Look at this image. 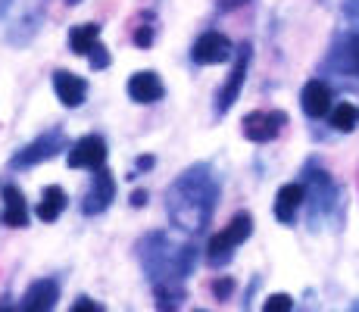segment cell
Returning a JSON list of instances; mask_svg holds the SVG:
<instances>
[{
    "label": "cell",
    "mask_w": 359,
    "mask_h": 312,
    "mask_svg": "<svg viewBox=\"0 0 359 312\" xmlns=\"http://www.w3.org/2000/svg\"><path fill=\"white\" fill-rule=\"evenodd\" d=\"M353 309H359V303H353Z\"/></svg>",
    "instance_id": "obj_32"
},
{
    "label": "cell",
    "mask_w": 359,
    "mask_h": 312,
    "mask_svg": "<svg viewBox=\"0 0 359 312\" xmlns=\"http://www.w3.org/2000/svg\"><path fill=\"white\" fill-rule=\"evenodd\" d=\"M344 16L359 19V0H344Z\"/></svg>",
    "instance_id": "obj_28"
},
{
    "label": "cell",
    "mask_w": 359,
    "mask_h": 312,
    "mask_svg": "<svg viewBox=\"0 0 359 312\" xmlns=\"http://www.w3.org/2000/svg\"><path fill=\"white\" fill-rule=\"evenodd\" d=\"M216 4L222 13H231V10H241L244 4H250V0H216Z\"/></svg>",
    "instance_id": "obj_27"
},
{
    "label": "cell",
    "mask_w": 359,
    "mask_h": 312,
    "mask_svg": "<svg viewBox=\"0 0 359 312\" xmlns=\"http://www.w3.org/2000/svg\"><path fill=\"white\" fill-rule=\"evenodd\" d=\"M126 91H128V97L135 103H156V100H163L165 85H163L160 75L147 69V72H135V75H131Z\"/></svg>",
    "instance_id": "obj_17"
},
{
    "label": "cell",
    "mask_w": 359,
    "mask_h": 312,
    "mask_svg": "<svg viewBox=\"0 0 359 312\" xmlns=\"http://www.w3.org/2000/svg\"><path fill=\"white\" fill-rule=\"evenodd\" d=\"M287 125V113L285 109H253L244 116L241 131H244L247 141L253 144H269L281 135V128Z\"/></svg>",
    "instance_id": "obj_8"
},
{
    "label": "cell",
    "mask_w": 359,
    "mask_h": 312,
    "mask_svg": "<svg viewBox=\"0 0 359 312\" xmlns=\"http://www.w3.org/2000/svg\"><path fill=\"white\" fill-rule=\"evenodd\" d=\"M0 225L6 228H25L29 225V206L16 184H4V210H0Z\"/></svg>",
    "instance_id": "obj_18"
},
{
    "label": "cell",
    "mask_w": 359,
    "mask_h": 312,
    "mask_svg": "<svg viewBox=\"0 0 359 312\" xmlns=\"http://www.w3.org/2000/svg\"><path fill=\"white\" fill-rule=\"evenodd\" d=\"M262 309H266V312H291L294 309V300L287 294H272L266 303H262Z\"/></svg>",
    "instance_id": "obj_22"
},
{
    "label": "cell",
    "mask_w": 359,
    "mask_h": 312,
    "mask_svg": "<svg viewBox=\"0 0 359 312\" xmlns=\"http://www.w3.org/2000/svg\"><path fill=\"white\" fill-rule=\"evenodd\" d=\"M66 147H69V141H66L63 131H60V128H50V131H44V135L34 137L32 144H25V147L10 159V169H13V172H16V169H32V165L47 163V159L60 156Z\"/></svg>",
    "instance_id": "obj_7"
},
{
    "label": "cell",
    "mask_w": 359,
    "mask_h": 312,
    "mask_svg": "<svg viewBox=\"0 0 359 312\" xmlns=\"http://www.w3.org/2000/svg\"><path fill=\"white\" fill-rule=\"evenodd\" d=\"M150 22H154V13H150V19H147V25H137V29H135V44L137 47H150V44H154V25H150Z\"/></svg>",
    "instance_id": "obj_24"
},
{
    "label": "cell",
    "mask_w": 359,
    "mask_h": 312,
    "mask_svg": "<svg viewBox=\"0 0 359 312\" xmlns=\"http://www.w3.org/2000/svg\"><path fill=\"white\" fill-rule=\"evenodd\" d=\"M300 206H306V187H303V182L281 184L278 197H275V219H278L281 225H294Z\"/></svg>",
    "instance_id": "obj_16"
},
{
    "label": "cell",
    "mask_w": 359,
    "mask_h": 312,
    "mask_svg": "<svg viewBox=\"0 0 359 312\" xmlns=\"http://www.w3.org/2000/svg\"><path fill=\"white\" fill-rule=\"evenodd\" d=\"M113 200H116V178L107 165H100V169H94L91 187H88L85 200H81V212L85 216H100V212H107L113 206Z\"/></svg>",
    "instance_id": "obj_10"
},
{
    "label": "cell",
    "mask_w": 359,
    "mask_h": 312,
    "mask_svg": "<svg viewBox=\"0 0 359 312\" xmlns=\"http://www.w3.org/2000/svg\"><path fill=\"white\" fill-rule=\"evenodd\" d=\"M53 91H57V100L63 103V107L75 109V107H81V103H85L88 81L81 79V75H75V72L57 69V72H53Z\"/></svg>",
    "instance_id": "obj_15"
},
{
    "label": "cell",
    "mask_w": 359,
    "mask_h": 312,
    "mask_svg": "<svg viewBox=\"0 0 359 312\" xmlns=\"http://www.w3.org/2000/svg\"><path fill=\"white\" fill-rule=\"evenodd\" d=\"M200 247L188 231H150L137 240V262L144 278L150 281L160 309H178L184 300V281L194 275Z\"/></svg>",
    "instance_id": "obj_1"
},
{
    "label": "cell",
    "mask_w": 359,
    "mask_h": 312,
    "mask_svg": "<svg viewBox=\"0 0 359 312\" xmlns=\"http://www.w3.org/2000/svg\"><path fill=\"white\" fill-rule=\"evenodd\" d=\"M72 309H75V312H88V309H94V312H103V306H100V303H94L91 297H79V300L72 303Z\"/></svg>",
    "instance_id": "obj_26"
},
{
    "label": "cell",
    "mask_w": 359,
    "mask_h": 312,
    "mask_svg": "<svg viewBox=\"0 0 359 312\" xmlns=\"http://www.w3.org/2000/svg\"><path fill=\"white\" fill-rule=\"evenodd\" d=\"M97 41H100V25L97 22L75 25V29L69 32V47H72V53H79V57H88Z\"/></svg>",
    "instance_id": "obj_20"
},
{
    "label": "cell",
    "mask_w": 359,
    "mask_h": 312,
    "mask_svg": "<svg viewBox=\"0 0 359 312\" xmlns=\"http://www.w3.org/2000/svg\"><path fill=\"white\" fill-rule=\"evenodd\" d=\"M88 60H91V69H94V72L107 69V66H109V53H107V47H103L100 41H97V44L91 47V53H88Z\"/></svg>",
    "instance_id": "obj_23"
},
{
    "label": "cell",
    "mask_w": 359,
    "mask_h": 312,
    "mask_svg": "<svg viewBox=\"0 0 359 312\" xmlns=\"http://www.w3.org/2000/svg\"><path fill=\"white\" fill-rule=\"evenodd\" d=\"M107 141H103L100 135H85L79 137V141L69 147V169H100V165H107Z\"/></svg>",
    "instance_id": "obj_11"
},
{
    "label": "cell",
    "mask_w": 359,
    "mask_h": 312,
    "mask_svg": "<svg viewBox=\"0 0 359 312\" xmlns=\"http://www.w3.org/2000/svg\"><path fill=\"white\" fill-rule=\"evenodd\" d=\"M131 206H147V191H135V194H131Z\"/></svg>",
    "instance_id": "obj_29"
},
{
    "label": "cell",
    "mask_w": 359,
    "mask_h": 312,
    "mask_svg": "<svg viewBox=\"0 0 359 312\" xmlns=\"http://www.w3.org/2000/svg\"><path fill=\"white\" fill-rule=\"evenodd\" d=\"M219 194H222V184H219L212 165L194 163L165 187V216L182 231L200 234L212 222V212L219 206Z\"/></svg>",
    "instance_id": "obj_2"
},
{
    "label": "cell",
    "mask_w": 359,
    "mask_h": 312,
    "mask_svg": "<svg viewBox=\"0 0 359 312\" xmlns=\"http://www.w3.org/2000/svg\"><path fill=\"white\" fill-rule=\"evenodd\" d=\"M66 210V194L60 184H47L41 191V203H38V219L41 222H57Z\"/></svg>",
    "instance_id": "obj_19"
},
{
    "label": "cell",
    "mask_w": 359,
    "mask_h": 312,
    "mask_svg": "<svg viewBox=\"0 0 359 312\" xmlns=\"http://www.w3.org/2000/svg\"><path fill=\"white\" fill-rule=\"evenodd\" d=\"M44 22V0H0V32L13 47H29Z\"/></svg>",
    "instance_id": "obj_3"
},
{
    "label": "cell",
    "mask_w": 359,
    "mask_h": 312,
    "mask_svg": "<svg viewBox=\"0 0 359 312\" xmlns=\"http://www.w3.org/2000/svg\"><path fill=\"white\" fill-rule=\"evenodd\" d=\"M328 119H331V128L334 131H353L359 125V107L344 100V103H337V107H331Z\"/></svg>",
    "instance_id": "obj_21"
},
{
    "label": "cell",
    "mask_w": 359,
    "mask_h": 312,
    "mask_svg": "<svg viewBox=\"0 0 359 312\" xmlns=\"http://www.w3.org/2000/svg\"><path fill=\"white\" fill-rule=\"evenodd\" d=\"M250 234H253V216L250 212H238V216H234L222 231L210 238V244H206V262H210L212 269L229 266L234 250L244 244Z\"/></svg>",
    "instance_id": "obj_6"
},
{
    "label": "cell",
    "mask_w": 359,
    "mask_h": 312,
    "mask_svg": "<svg viewBox=\"0 0 359 312\" xmlns=\"http://www.w3.org/2000/svg\"><path fill=\"white\" fill-rule=\"evenodd\" d=\"M303 187H306V206H309V225L319 228L322 219L331 216V210L337 206L341 194H337V184L331 182V175L325 169H319L316 163H309L303 169Z\"/></svg>",
    "instance_id": "obj_5"
},
{
    "label": "cell",
    "mask_w": 359,
    "mask_h": 312,
    "mask_svg": "<svg viewBox=\"0 0 359 312\" xmlns=\"http://www.w3.org/2000/svg\"><path fill=\"white\" fill-rule=\"evenodd\" d=\"M66 4H69V6H75V4H81V0H66Z\"/></svg>",
    "instance_id": "obj_31"
},
{
    "label": "cell",
    "mask_w": 359,
    "mask_h": 312,
    "mask_svg": "<svg viewBox=\"0 0 359 312\" xmlns=\"http://www.w3.org/2000/svg\"><path fill=\"white\" fill-rule=\"evenodd\" d=\"M331 100H334V94H331V85L325 79H309L306 85H303L300 107L309 119H325L331 113Z\"/></svg>",
    "instance_id": "obj_14"
},
{
    "label": "cell",
    "mask_w": 359,
    "mask_h": 312,
    "mask_svg": "<svg viewBox=\"0 0 359 312\" xmlns=\"http://www.w3.org/2000/svg\"><path fill=\"white\" fill-rule=\"evenodd\" d=\"M210 287H212V294H216V300H229L231 290H234V281L231 278H216Z\"/></svg>",
    "instance_id": "obj_25"
},
{
    "label": "cell",
    "mask_w": 359,
    "mask_h": 312,
    "mask_svg": "<svg viewBox=\"0 0 359 312\" xmlns=\"http://www.w3.org/2000/svg\"><path fill=\"white\" fill-rule=\"evenodd\" d=\"M247 69H250V44H241L238 57H234V66L229 72V81H225L216 94V116H225L234 103H238L241 91H244V81H247Z\"/></svg>",
    "instance_id": "obj_9"
},
{
    "label": "cell",
    "mask_w": 359,
    "mask_h": 312,
    "mask_svg": "<svg viewBox=\"0 0 359 312\" xmlns=\"http://www.w3.org/2000/svg\"><path fill=\"white\" fill-rule=\"evenodd\" d=\"M234 53L238 50H234L231 41L225 38L222 32H203L194 41V47H191V60H194L197 66H216V62L231 60Z\"/></svg>",
    "instance_id": "obj_12"
},
{
    "label": "cell",
    "mask_w": 359,
    "mask_h": 312,
    "mask_svg": "<svg viewBox=\"0 0 359 312\" xmlns=\"http://www.w3.org/2000/svg\"><path fill=\"white\" fill-rule=\"evenodd\" d=\"M322 72L337 79L341 85H356L359 88V19L347 25L334 41H331Z\"/></svg>",
    "instance_id": "obj_4"
},
{
    "label": "cell",
    "mask_w": 359,
    "mask_h": 312,
    "mask_svg": "<svg viewBox=\"0 0 359 312\" xmlns=\"http://www.w3.org/2000/svg\"><path fill=\"white\" fill-rule=\"evenodd\" d=\"M57 300H60V284L53 278H38L25 287V294H22V300H19L16 309H22V312H50L53 306H57Z\"/></svg>",
    "instance_id": "obj_13"
},
{
    "label": "cell",
    "mask_w": 359,
    "mask_h": 312,
    "mask_svg": "<svg viewBox=\"0 0 359 312\" xmlns=\"http://www.w3.org/2000/svg\"><path fill=\"white\" fill-rule=\"evenodd\" d=\"M154 165V156H137L135 159V169H150Z\"/></svg>",
    "instance_id": "obj_30"
}]
</instances>
